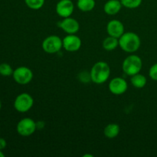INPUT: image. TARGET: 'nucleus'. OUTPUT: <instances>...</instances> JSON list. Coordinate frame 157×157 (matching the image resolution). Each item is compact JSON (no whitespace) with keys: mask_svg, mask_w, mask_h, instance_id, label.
<instances>
[{"mask_svg":"<svg viewBox=\"0 0 157 157\" xmlns=\"http://www.w3.org/2000/svg\"><path fill=\"white\" fill-rule=\"evenodd\" d=\"M140 38L134 32H124L119 38V46L127 53H134L140 47Z\"/></svg>","mask_w":157,"mask_h":157,"instance_id":"obj_1","label":"nucleus"},{"mask_svg":"<svg viewBox=\"0 0 157 157\" xmlns=\"http://www.w3.org/2000/svg\"><path fill=\"white\" fill-rule=\"evenodd\" d=\"M90 72L92 82L97 84H102L110 78V67L105 61H98L94 64Z\"/></svg>","mask_w":157,"mask_h":157,"instance_id":"obj_2","label":"nucleus"},{"mask_svg":"<svg viewBox=\"0 0 157 157\" xmlns=\"http://www.w3.org/2000/svg\"><path fill=\"white\" fill-rule=\"evenodd\" d=\"M143 67V61L140 57L136 55H130L124 60L122 64L123 71L128 76H133L140 72Z\"/></svg>","mask_w":157,"mask_h":157,"instance_id":"obj_3","label":"nucleus"},{"mask_svg":"<svg viewBox=\"0 0 157 157\" xmlns=\"http://www.w3.org/2000/svg\"><path fill=\"white\" fill-rule=\"evenodd\" d=\"M41 47L44 52L48 54L58 53L63 48L62 39L58 35H50L44 39Z\"/></svg>","mask_w":157,"mask_h":157,"instance_id":"obj_4","label":"nucleus"},{"mask_svg":"<svg viewBox=\"0 0 157 157\" xmlns=\"http://www.w3.org/2000/svg\"><path fill=\"white\" fill-rule=\"evenodd\" d=\"M34 99L29 94L22 93L18 94L14 101V107L20 113H25L33 107Z\"/></svg>","mask_w":157,"mask_h":157,"instance_id":"obj_5","label":"nucleus"},{"mask_svg":"<svg viewBox=\"0 0 157 157\" xmlns=\"http://www.w3.org/2000/svg\"><path fill=\"white\" fill-rule=\"evenodd\" d=\"M16 130L18 134L21 136H29L36 131V122L32 118H23L17 124Z\"/></svg>","mask_w":157,"mask_h":157,"instance_id":"obj_6","label":"nucleus"},{"mask_svg":"<svg viewBox=\"0 0 157 157\" xmlns=\"http://www.w3.org/2000/svg\"><path fill=\"white\" fill-rule=\"evenodd\" d=\"M15 82L21 85L29 84L33 78V72L27 67H18L15 69L12 74Z\"/></svg>","mask_w":157,"mask_h":157,"instance_id":"obj_7","label":"nucleus"},{"mask_svg":"<svg viewBox=\"0 0 157 157\" xmlns=\"http://www.w3.org/2000/svg\"><path fill=\"white\" fill-rule=\"evenodd\" d=\"M56 13L61 18H67L73 14L75 5L71 0H60L55 7Z\"/></svg>","mask_w":157,"mask_h":157,"instance_id":"obj_8","label":"nucleus"},{"mask_svg":"<svg viewBox=\"0 0 157 157\" xmlns=\"http://www.w3.org/2000/svg\"><path fill=\"white\" fill-rule=\"evenodd\" d=\"M108 87L110 91L113 94L121 95L127 91V88H128V84L124 78L117 77V78H113L110 81Z\"/></svg>","mask_w":157,"mask_h":157,"instance_id":"obj_9","label":"nucleus"},{"mask_svg":"<svg viewBox=\"0 0 157 157\" xmlns=\"http://www.w3.org/2000/svg\"><path fill=\"white\" fill-rule=\"evenodd\" d=\"M63 48L64 50L69 52H75L79 50L81 47V39L76 35H67L62 39Z\"/></svg>","mask_w":157,"mask_h":157,"instance_id":"obj_10","label":"nucleus"},{"mask_svg":"<svg viewBox=\"0 0 157 157\" xmlns=\"http://www.w3.org/2000/svg\"><path fill=\"white\" fill-rule=\"evenodd\" d=\"M58 26L68 35L76 34L80 29L79 22L71 16L63 18L62 21L58 22Z\"/></svg>","mask_w":157,"mask_h":157,"instance_id":"obj_11","label":"nucleus"},{"mask_svg":"<svg viewBox=\"0 0 157 157\" xmlns=\"http://www.w3.org/2000/svg\"><path fill=\"white\" fill-rule=\"evenodd\" d=\"M107 32L108 35L119 38L124 33V25L120 20H110L107 25Z\"/></svg>","mask_w":157,"mask_h":157,"instance_id":"obj_12","label":"nucleus"},{"mask_svg":"<svg viewBox=\"0 0 157 157\" xmlns=\"http://www.w3.org/2000/svg\"><path fill=\"white\" fill-rule=\"evenodd\" d=\"M121 0H108L104 6V11L107 15H117L122 8Z\"/></svg>","mask_w":157,"mask_h":157,"instance_id":"obj_13","label":"nucleus"},{"mask_svg":"<svg viewBox=\"0 0 157 157\" xmlns=\"http://www.w3.org/2000/svg\"><path fill=\"white\" fill-rule=\"evenodd\" d=\"M121 128L117 124H110L105 127L104 130V134L108 139H113L119 135Z\"/></svg>","mask_w":157,"mask_h":157,"instance_id":"obj_14","label":"nucleus"},{"mask_svg":"<svg viewBox=\"0 0 157 157\" xmlns=\"http://www.w3.org/2000/svg\"><path fill=\"white\" fill-rule=\"evenodd\" d=\"M147 82V78L144 75H141L140 73L133 75L130 78V83L136 88H143L146 86Z\"/></svg>","mask_w":157,"mask_h":157,"instance_id":"obj_15","label":"nucleus"},{"mask_svg":"<svg viewBox=\"0 0 157 157\" xmlns=\"http://www.w3.org/2000/svg\"><path fill=\"white\" fill-rule=\"evenodd\" d=\"M95 0H78L77 7L84 12H88L93 10L95 7Z\"/></svg>","mask_w":157,"mask_h":157,"instance_id":"obj_16","label":"nucleus"},{"mask_svg":"<svg viewBox=\"0 0 157 157\" xmlns=\"http://www.w3.org/2000/svg\"><path fill=\"white\" fill-rule=\"evenodd\" d=\"M119 46V38H114L109 35L103 41V48L106 51H113Z\"/></svg>","mask_w":157,"mask_h":157,"instance_id":"obj_17","label":"nucleus"},{"mask_svg":"<svg viewBox=\"0 0 157 157\" xmlns=\"http://www.w3.org/2000/svg\"><path fill=\"white\" fill-rule=\"evenodd\" d=\"M45 0H25V3L29 9L32 10H38L43 7Z\"/></svg>","mask_w":157,"mask_h":157,"instance_id":"obj_18","label":"nucleus"},{"mask_svg":"<svg viewBox=\"0 0 157 157\" xmlns=\"http://www.w3.org/2000/svg\"><path fill=\"white\" fill-rule=\"evenodd\" d=\"M143 0H121L122 6L127 9H136L142 3Z\"/></svg>","mask_w":157,"mask_h":157,"instance_id":"obj_19","label":"nucleus"},{"mask_svg":"<svg viewBox=\"0 0 157 157\" xmlns=\"http://www.w3.org/2000/svg\"><path fill=\"white\" fill-rule=\"evenodd\" d=\"M13 69L11 67L10 64L7 63H2L0 64V75L2 76H10L13 74Z\"/></svg>","mask_w":157,"mask_h":157,"instance_id":"obj_20","label":"nucleus"},{"mask_svg":"<svg viewBox=\"0 0 157 157\" xmlns=\"http://www.w3.org/2000/svg\"><path fill=\"white\" fill-rule=\"evenodd\" d=\"M78 79L80 81L84 84H87L90 81H91V76H90V72H87V71L80 72L78 75Z\"/></svg>","mask_w":157,"mask_h":157,"instance_id":"obj_21","label":"nucleus"},{"mask_svg":"<svg viewBox=\"0 0 157 157\" xmlns=\"http://www.w3.org/2000/svg\"><path fill=\"white\" fill-rule=\"evenodd\" d=\"M149 76L152 80L157 81V63L150 67L149 71Z\"/></svg>","mask_w":157,"mask_h":157,"instance_id":"obj_22","label":"nucleus"},{"mask_svg":"<svg viewBox=\"0 0 157 157\" xmlns=\"http://www.w3.org/2000/svg\"><path fill=\"white\" fill-rule=\"evenodd\" d=\"M6 141L3 138H0V150H2L6 148Z\"/></svg>","mask_w":157,"mask_h":157,"instance_id":"obj_23","label":"nucleus"},{"mask_svg":"<svg viewBox=\"0 0 157 157\" xmlns=\"http://www.w3.org/2000/svg\"><path fill=\"white\" fill-rule=\"evenodd\" d=\"M36 126H37V129H42L44 128V121H38L36 122Z\"/></svg>","mask_w":157,"mask_h":157,"instance_id":"obj_24","label":"nucleus"},{"mask_svg":"<svg viewBox=\"0 0 157 157\" xmlns=\"http://www.w3.org/2000/svg\"><path fill=\"white\" fill-rule=\"evenodd\" d=\"M5 154L2 152V150H0V157H4Z\"/></svg>","mask_w":157,"mask_h":157,"instance_id":"obj_25","label":"nucleus"},{"mask_svg":"<svg viewBox=\"0 0 157 157\" xmlns=\"http://www.w3.org/2000/svg\"><path fill=\"white\" fill-rule=\"evenodd\" d=\"M1 107H2V104H1V101H0V110H1Z\"/></svg>","mask_w":157,"mask_h":157,"instance_id":"obj_26","label":"nucleus"}]
</instances>
